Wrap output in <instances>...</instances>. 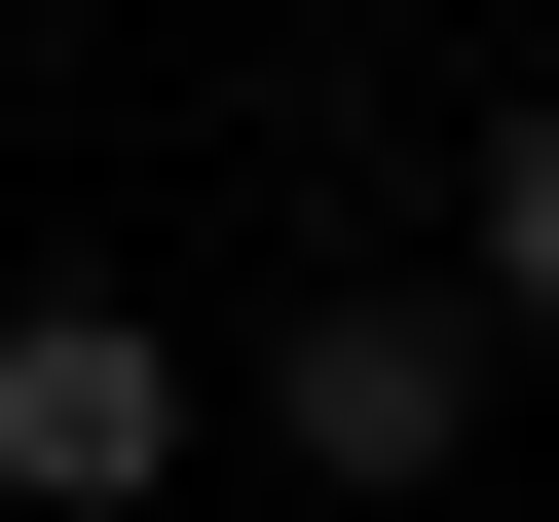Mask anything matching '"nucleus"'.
<instances>
[{
  "label": "nucleus",
  "instance_id": "nucleus-1",
  "mask_svg": "<svg viewBox=\"0 0 559 522\" xmlns=\"http://www.w3.org/2000/svg\"><path fill=\"white\" fill-rule=\"evenodd\" d=\"M112 485H187V336L150 299H0V522H112Z\"/></svg>",
  "mask_w": 559,
  "mask_h": 522
},
{
  "label": "nucleus",
  "instance_id": "nucleus-2",
  "mask_svg": "<svg viewBox=\"0 0 559 522\" xmlns=\"http://www.w3.org/2000/svg\"><path fill=\"white\" fill-rule=\"evenodd\" d=\"M261 448H299V485H448V448H485V299H299Z\"/></svg>",
  "mask_w": 559,
  "mask_h": 522
},
{
  "label": "nucleus",
  "instance_id": "nucleus-3",
  "mask_svg": "<svg viewBox=\"0 0 559 522\" xmlns=\"http://www.w3.org/2000/svg\"><path fill=\"white\" fill-rule=\"evenodd\" d=\"M485 336H559V112H485Z\"/></svg>",
  "mask_w": 559,
  "mask_h": 522
}]
</instances>
